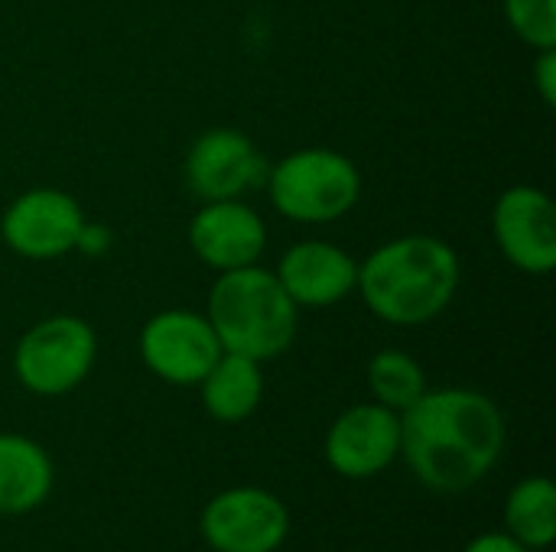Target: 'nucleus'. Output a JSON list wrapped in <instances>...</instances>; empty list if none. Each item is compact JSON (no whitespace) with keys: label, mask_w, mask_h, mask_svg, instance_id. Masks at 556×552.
Masks as SVG:
<instances>
[{"label":"nucleus","mask_w":556,"mask_h":552,"mask_svg":"<svg viewBox=\"0 0 556 552\" xmlns=\"http://www.w3.org/2000/svg\"><path fill=\"white\" fill-rule=\"evenodd\" d=\"M463 280L459 254L433 234H404L358 264L355 293L388 325H427L450 309Z\"/></svg>","instance_id":"2"},{"label":"nucleus","mask_w":556,"mask_h":552,"mask_svg":"<svg viewBox=\"0 0 556 552\" xmlns=\"http://www.w3.org/2000/svg\"><path fill=\"white\" fill-rule=\"evenodd\" d=\"M492 234L505 260L531 277H547L556 267L554 198L538 185H511L492 208Z\"/></svg>","instance_id":"10"},{"label":"nucleus","mask_w":556,"mask_h":552,"mask_svg":"<svg viewBox=\"0 0 556 552\" xmlns=\"http://www.w3.org/2000/svg\"><path fill=\"white\" fill-rule=\"evenodd\" d=\"M52 459L26 436L0 433V514L23 517L46 504L52 491Z\"/></svg>","instance_id":"14"},{"label":"nucleus","mask_w":556,"mask_h":552,"mask_svg":"<svg viewBox=\"0 0 556 552\" xmlns=\"http://www.w3.org/2000/svg\"><path fill=\"white\" fill-rule=\"evenodd\" d=\"M108 247H111V231H108L104 224L85 221V228H81V234H78L75 251H81V254H88V257H98V254H104Z\"/></svg>","instance_id":"20"},{"label":"nucleus","mask_w":556,"mask_h":552,"mask_svg":"<svg viewBox=\"0 0 556 552\" xmlns=\"http://www.w3.org/2000/svg\"><path fill=\"white\" fill-rule=\"evenodd\" d=\"M205 319L212 322L222 351L264 364L290 351L296 342L300 306L270 270L251 264L218 273L208 293Z\"/></svg>","instance_id":"3"},{"label":"nucleus","mask_w":556,"mask_h":552,"mask_svg":"<svg viewBox=\"0 0 556 552\" xmlns=\"http://www.w3.org/2000/svg\"><path fill=\"white\" fill-rule=\"evenodd\" d=\"M98 358L94 329L68 312L26 329L13 348V374L36 397H62L81 387Z\"/></svg>","instance_id":"5"},{"label":"nucleus","mask_w":556,"mask_h":552,"mask_svg":"<svg viewBox=\"0 0 556 552\" xmlns=\"http://www.w3.org/2000/svg\"><path fill=\"white\" fill-rule=\"evenodd\" d=\"M274 277L280 280V286L296 306L326 309L355 293L358 260L336 244L300 241L280 257Z\"/></svg>","instance_id":"13"},{"label":"nucleus","mask_w":556,"mask_h":552,"mask_svg":"<svg viewBox=\"0 0 556 552\" xmlns=\"http://www.w3.org/2000/svg\"><path fill=\"white\" fill-rule=\"evenodd\" d=\"M505 452L498 403L469 387L430 390L401 413V455L437 495L472 491Z\"/></svg>","instance_id":"1"},{"label":"nucleus","mask_w":556,"mask_h":552,"mask_svg":"<svg viewBox=\"0 0 556 552\" xmlns=\"http://www.w3.org/2000/svg\"><path fill=\"white\" fill-rule=\"evenodd\" d=\"M534 88L541 94V101L547 107L556 104V46L551 49H538V59H534Z\"/></svg>","instance_id":"19"},{"label":"nucleus","mask_w":556,"mask_h":552,"mask_svg":"<svg viewBox=\"0 0 556 552\" xmlns=\"http://www.w3.org/2000/svg\"><path fill=\"white\" fill-rule=\"evenodd\" d=\"M505 16L515 36L534 52L556 46V0H505Z\"/></svg>","instance_id":"18"},{"label":"nucleus","mask_w":556,"mask_h":552,"mask_svg":"<svg viewBox=\"0 0 556 552\" xmlns=\"http://www.w3.org/2000/svg\"><path fill=\"white\" fill-rule=\"evenodd\" d=\"M463 552H531L528 547H521L511 534H482L476 537Z\"/></svg>","instance_id":"21"},{"label":"nucleus","mask_w":556,"mask_h":552,"mask_svg":"<svg viewBox=\"0 0 556 552\" xmlns=\"http://www.w3.org/2000/svg\"><path fill=\"white\" fill-rule=\"evenodd\" d=\"M202 407L218 423H241L248 420L264 400V371L261 361L244 355L222 351L208 374L199 381Z\"/></svg>","instance_id":"15"},{"label":"nucleus","mask_w":556,"mask_h":552,"mask_svg":"<svg viewBox=\"0 0 556 552\" xmlns=\"http://www.w3.org/2000/svg\"><path fill=\"white\" fill-rule=\"evenodd\" d=\"M326 462L342 478H371L401 455V413L381 403L349 407L326 433Z\"/></svg>","instance_id":"11"},{"label":"nucleus","mask_w":556,"mask_h":552,"mask_svg":"<svg viewBox=\"0 0 556 552\" xmlns=\"http://www.w3.org/2000/svg\"><path fill=\"white\" fill-rule=\"evenodd\" d=\"M287 534L290 514L264 488H228L202 511V537L215 552H277Z\"/></svg>","instance_id":"8"},{"label":"nucleus","mask_w":556,"mask_h":552,"mask_svg":"<svg viewBox=\"0 0 556 552\" xmlns=\"http://www.w3.org/2000/svg\"><path fill=\"white\" fill-rule=\"evenodd\" d=\"M508 534L531 552L547 550L556 540V488L547 475L518 482L505 501Z\"/></svg>","instance_id":"16"},{"label":"nucleus","mask_w":556,"mask_h":552,"mask_svg":"<svg viewBox=\"0 0 556 552\" xmlns=\"http://www.w3.org/2000/svg\"><path fill=\"white\" fill-rule=\"evenodd\" d=\"M85 228L81 205L62 189H29L0 215V241L26 260H55L75 251Z\"/></svg>","instance_id":"6"},{"label":"nucleus","mask_w":556,"mask_h":552,"mask_svg":"<svg viewBox=\"0 0 556 552\" xmlns=\"http://www.w3.org/2000/svg\"><path fill=\"white\" fill-rule=\"evenodd\" d=\"M267 169L270 166L257 143L235 127H212L199 133L182 163L186 185L202 202L241 198L244 192L264 185Z\"/></svg>","instance_id":"9"},{"label":"nucleus","mask_w":556,"mask_h":552,"mask_svg":"<svg viewBox=\"0 0 556 552\" xmlns=\"http://www.w3.org/2000/svg\"><path fill=\"white\" fill-rule=\"evenodd\" d=\"M189 247L215 273L241 270L261 260L267 247V224L241 198L202 202L189 221Z\"/></svg>","instance_id":"12"},{"label":"nucleus","mask_w":556,"mask_h":552,"mask_svg":"<svg viewBox=\"0 0 556 552\" xmlns=\"http://www.w3.org/2000/svg\"><path fill=\"white\" fill-rule=\"evenodd\" d=\"M274 208L296 224H332L345 218L362 198L358 166L326 146L293 150L267 169L264 179Z\"/></svg>","instance_id":"4"},{"label":"nucleus","mask_w":556,"mask_h":552,"mask_svg":"<svg viewBox=\"0 0 556 552\" xmlns=\"http://www.w3.org/2000/svg\"><path fill=\"white\" fill-rule=\"evenodd\" d=\"M368 390L375 403L404 413L427 394V374L414 355L401 348H384L368 361Z\"/></svg>","instance_id":"17"},{"label":"nucleus","mask_w":556,"mask_h":552,"mask_svg":"<svg viewBox=\"0 0 556 552\" xmlns=\"http://www.w3.org/2000/svg\"><path fill=\"white\" fill-rule=\"evenodd\" d=\"M137 348L147 371L173 387L199 384L222 355L212 322L192 309H166L147 319Z\"/></svg>","instance_id":"7"}]
</instances>
